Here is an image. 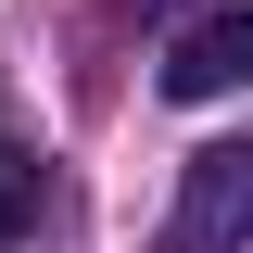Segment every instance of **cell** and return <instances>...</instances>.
Listing matches in <instances>:
<instances>
[{
  "instance_id": "cell-3",
  "label": "cell",
  "mask_w": 253,
  "mask_h": 253,
  "mask_svg": "<svg viewBox=\"0 0 253 253\" xmlns=\"http://www.w3.org/2000/svg\"><path fill=\"white\" fill-rule=\"evenodd\" d=\"M38 190H51L38 152H26V139H0V241H26V228H38Z\"/></svg>"
},
{
  "instance_id": "cell-4",
  "label": "cell",
  "mask_w": 253,
  "mask_h": 253,
  "mask_svg": "<svg viewBox=\"0 0 253 253\" xmlns=\"http://www.w3.org/2000/svg\"><path fill=\"white\" fill-rule=\"evenodd\" d=\"M114 13H190V0H114Z\"/></svg>"
},
{
  "instance_id": "cell-2",
  "label": "cell",
  "mask_w": 253,
  "mask_h": 253,
  "mask_svg": "<svg viewBox=\"0 0 253 253\" xmlns=\"http://www.w3.org/2000/svg\"><path fill=\"white\" fill-rule=\"evenodd\" d=\"M177 241H203V253L253 241V139H215V152H190V177H177Z\"/></svg>"
},
{
  "instance_id": "cell-5",
  "label": "cell",
  "mask_w": 253,
  "mask_h": 253,
  "mask_svg": "<svg viewBox=\"0 0 253 253\" xmlns=\"http://www.w3.org/2000/svg\"><path fill=\"white\" fill-rule=\"evenodd\" d=\"M152 253H203V241H152Z\"/></svg>"
},
{
  "instance_id": "cell-1",
  "label": "cell",
  "mask_w": 253,
  "mask_h": 253,
  "mask_svg": "<svg viewBox=\"0 0 253 253\" xmlns=\"http://www.w3.org/2000/svg\"><path fill=\"white\" fill-rule=\"evenodd\" d=\"M228 89H253V0L190 13L177 51H165V101H228Z\"/></svg>"
}]
</instances>
